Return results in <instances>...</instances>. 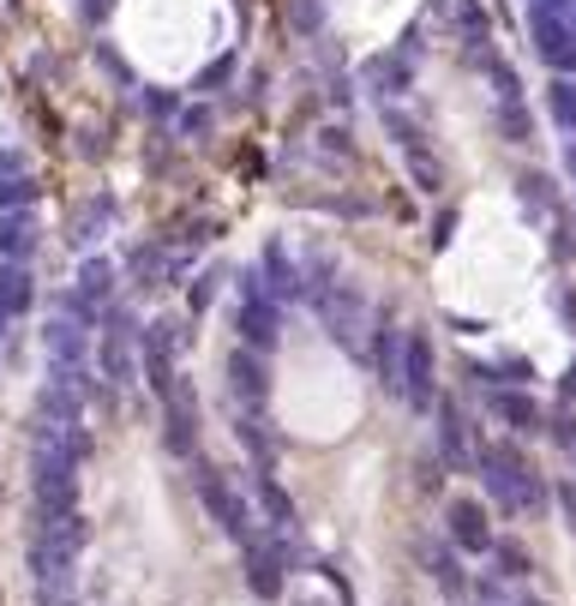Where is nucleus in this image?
I'll use <instances>...</instances> for the list:
<instances>
[{"mask_svg": "<svg viewBox=\"0 0 576 606\" xmlns=\"http://www.w3.org/2000/svg\"><path fill=\"white\" fill-rule=\"evenodd\" d=\"M192 493H199L204 517L223 528V535L235 540V547L259 535V510H252V498L240 493V481H228V474L216 469L211 457H192Z\"/></svg>", "mask_w": 576, "mask_h": 606, "instance_id": "nucleus-1", "label": "nucleus"}, {"mask_svg": "<svg viewBox=\"0 0 576 606\" xmlns=\"http://www.w3.org/2000/svg\"><path fill=\"white\" fill-rule=\"evenodd\" d=\"M91 367H97L102 391H126V384L138 379V318H133V306H126V301H114L109 313L97 318V355H91Z\"/></svg>", "mask_w": 576, "mask_h": 606, "instance_id": "nucleus-2", "label": "nucleus"}, {"mask_svg": "<svg viewBox=\"0 0 576 606\" xmlns=\"http://www.w3.org/2000/svg\"><path fill=\"white\" fill-rule=\"evenodd\" d=\"M235 337H240V348H252V355H271L276 337H283V306L271 301V289H264V277H259V270H247V277H240Z\"/></svg>", "mask_w": 576, "mask_h": 606, "instance_id": "nucleus-3", "label": "nucleus"}, {"mask_svg": "<svg viewBox=\"0 0 576 606\" xmlns=\"http://www.w3.org/2000/svg\"><path fill=\"white\" fill-rule=\"evenodd\" d=\"M31 498H36V523L79 510V462H67L48 445H36L31 450Z\"/></svg>", "mask_w": 576, "mask_h": 606, "instance_id": "nucleus-4", "label": "nucleus"}, {"mask_svg": "<svg viewBox=\"0 0 576 606\" xmlns=\"http://www.w3.org/2000/svg\"><path fill=\"white\" fill-rule=\"evenodd\" d=\"M396 396H403L415 415H432V403H439V355H432V337H427V330H403Z\"/></svg>", "mask_w": 576, "mask_h": 606, "instance_id": "nucleus-5", "label": "nucleus"}, {"mask_svg": "<svg viewBox=\"0 0 576 606\" xmlns=\"http://www.w3.org/2000/svg\"><path fill=\"white\" fill-rule=\"evenodd\" d=\"M240 564H247V588L259 601H276L283 595V583H289V559H283V540L276 535H252V540H240Z\"/></svg>", "mask_w": 576, "mask_h": 606, "instance_id": "nucleus-6", "label": "nucleus"}, {"mask_svg": "<svg viewBox=\"0 0 576 606\" xmlns=\"http://www.w3.org/2000/svg\"><path fill=\"white\" fill-rule=\"evenodd\" d=\"M529 31H534V55H541L546 67L558 72V79H565V72H576V19L534 7V12H529Z\"/></svg>", "mask_w": 576, "mask_h": 606, "instance_id": "nucleus-7", "label": "nucleus"}, {"mask_svg": "<svg viewBox=\"0 0 576 606\" xmlns=\"http://www.w3.org/2000/svg\"><path fill=\"white\" fill-rule=\"evenodd\" d=\"M444 540H451V547L456 552H475V559H481V552H493V510H486L481 505V498H451V505H444Z\"/></svg>", "mask_w": 576, "mask_h": 606, "instance_id": "nucleus-8", "label": "nucleus"}, {"mask_svg": "<svg viewBox=\"0 0 576 606\" xmlns=\"http://www.w3.org/2000/svg\"><path fill=\"white\" fill-rule=\"evenodd\" d=\"M432 420H439V462L451 474H468V469H475V450H481L468 415L451 403V396H439V403H432Z\"/></svg>", "mask_w": 576, "mask_h": 606, "instance_id": "nucleus-9", "label": "nucleus"}, {"mask_svg": "<svg viewBox=\"0 0 576 606\" xmlns=\"http://www.w3.org/2000/svg\"><path fill=\"white\" fill-rule=\"evenodd\" d=\"M228 391H235L240 415H264V403H271V367H264V355L235 343V355H228Z\"/></svg>", "mask_w": 576, "mask_h": 606, "instance_id": "nucleus-10", "label": "nucleus"}, {"mask_svg": "<svg viewBox=\"0 0 576 606\" xmlns=\"http://www.w3.org/2000/svg\"><path fill=\"white\" fill-rule=\"evenodd\" d=\"M486 408H493V420H498V427H505L510 438L546 433V408L534 403L529 391H517V384H498V391H486Z\"/></svg>", "mask_w": 576, "mask_h": 606, "instance_id": "nucleus-11", "label": "nucleus"}, {"mask_svg": "<svg viewBox=\"0 0 576 606\" xmlns=\"http://www.w3.org/2000/svg\"><path fill=\"white\" fill-rule=\"evenodd\" d=\"M43 355H48V367H91L97 330H84V325H72L67 313H55L43 325Z\"/></svg>", "mask_w": 576, "mask_h": 606, "instance_id": "nucleus-12", "label": "nucleus"}, {"mask_svg": "<svg viewBox=\"0 0 576 606\" xmlns=\"http://www.w3.org/2000/svg\"><path fill=\"white\" fill-rule=\"evenodd\" d=\"M162 445H169V457H181V462L199 457V396H192L187 384L162 403Z\"/></svg>", "mask_w": 576, "mask_h": 606, "instance_id": "nucleus-13", "label": "nucleus"}, {"mask_svg": "<svg viewBox=\"0 0 576 606\" xmlns=\"http://www.w3.org/2000/svg\"><path fill=\"white\" fill-rule=\"evenodd\" d=\"M114 282H121V270H114V259H84L79 265V277H72V294H79L84 306H97V313H109L114 301H121V294H114Z\"/></svg>", "mask_w": 576, "mask_h": 606, "instance_id": "nucleus-14", "label": "nucleus"}, {"mask_svg": "<svg viewBox=\"0 0 576 606\" xmlns=\"http://www.w3.org/2000/svg\"><path fill=\"white\" fill-rule=\"evenodd\" d=\"M31 252H36V216L7 211L0 216V265H31Z\"/></svg>", "mask_w": 576, "mask_h": 606, "instance_id": "nucleus-15", "label": "nucleus"}, {"mask_svg": "<svg viewBox=\"0 0 576 606\" xmlns=\"http://www.w3.org/2000/svg\"><path fill=\"white\" fill-rule=\"evenodd\" d=\"M252 493H259V510H264V523H271V535H294V498L283 493V481L276 474H252Z\"/></svg>", "mask_w": 576, "mask_h": 606, "instance_id": "nucleus-16", "label": "nucleus"}, {"mask_svg": "<svg viewBox=\"0 0 576 606\" xmlns=\"http://www.w3.org/2000/svg\"><path fill=\"white\" fill-rule=\"evenodd\" d=\"M373 367H379L384 391H396V367H403V330H396L391 313H379V325H373Z\"/></svg>", "mask_w": 576, "mask_h": 606, "instance_id": "nucleus-17", "label": "nucleus"}, {"mask_svg": "<svg viewBox=\"0 0 576 606\" xmlns=\"http://www.w3.org/2000/svg\"><path fill=\"white\" fill-rule=\"evenodd\" d=\"M427 571H432V583L444 588L451 601H463L468 595V571H463V552L444 540V547H427Z\"/></svg>", "mask_w": 576, "mask_h": 606, "instance_id": "nucleus-18", "label": "nucleus"}, {"mask_svg": "<svg viewBox=\"0 0 576 606\" xmlns=\"http://www.w3.org/2000/svg\"><path fill=\"white\" fill-rule=\"evenodd\" d=\"M31 306H36V277L24 265H0V313L24 318Z\"/></svg>", "mask_w": 576, "mask_h": 606, "instance_id": "nucleus-19", "label": "nucleus"}, {"mask_svg": "<svg viewBox=\"0 0 576 606\" xmlns=\"http://www.w3.org/2000/svg\"><path fill=\"white\" fill-rule=\"evenodd\" d=\"M126 270H133L138 289H162V282H169V252H162V240H138V247L126 252Z\"/></svg>", "mask_w": 576, "mask_h": 606, "instance_id": "nucleus-20", "label": "nucleus"}, {"mask_svg": "<svg viewBox=\"0 0 576 606\" xmlns=\"http://www.w3.org/2000/svg\"><path fill=\"white\" fill-rule=\"evenodd\" d=\"M486 559L498 564V583H522V576L534 571V559H529V547H522V540H493V552H486Z\"/></svg>", "mask_w": 576, "mask_h": 606, "instance_id": "nucleus-21", "label": "nucleus"}, {"mask_svg": "<svg viewBox=\"0 0 576 606\" xmlns=\"http://www.w3.org/2000/svg\"><path fill=\"white\" fill-rule=\"evenodd\" d=\"M366 72H373V85H384L391 97H403V90L415 85V67H408V48H396V55H379Z\"/></svg>", "mask_w": 576, "mask_h": 606, "instance_id": "nucleus-22", "label": "nucleus"}, {"mask_svg": "<svg viewBox=\"0 0 576 606\" xmlns=\"http://www.w3.org/2000/svg\"><path fill=\"white\" fill-rule=\"evenodd\" d=\"M546 109H553V121L576 138V85H571V79H553V85H546Z\"/></svg>", "mask_w": 576, "mask_h": 606, "instance_id": "nucleus-23", "label": "nucleus"}, {"mask_svg": "<svg viewBox=\"0 0 576 606\" xmlns=\"http://www.w3.org/2000/svg\"><path fill=\"white\" fill-rule=\"evenodd\" d=\"M109 211H114L109 199H102V204H84V211L72 216V240H79V247H91V240L102 235V223H109Z\"/></svg>", "mask_w": 576, "mask_h": 606, "instance_id": "nucleus-24", "label": "nucleus"}, {"mask_svg": "<svg viewBox=\"0 0 576 606\" xmlns=\"http://www.w3.org/2000/svg\"><path fill=\"white\" fill-rule=\"evenodd\" d=\"M498 133H505L510 145H529L534 121H529V114H522V102H498Z\"/></svg>", "mask_w": 576, "mask_h": 606, "instance_id": "nucleus-25", "label": "nucleus"}, {"mask_svg": "<svg viewBox=\"0 0 576 606\" xmlns=\"http://www.w3.org/2000/svg\"><path fill=\"white\" fill-rule=\"evenodd\" d=\"M517 187H522V204H529V211H558V192L546 175H522Z\"/></svg>", "mask_w": 576, "mask_h": 606, "instance_id": "nucleus-26", "label": "nucleus"}, {"mask_svg": "<svg viewBox=\"0 0 576 606\" xmlns=\"http://www.w3.org/2000/svg\"><path fill=\"white\" fill-rule=\"evenodd\" d=\"M456 24H463V36H468V43H481V48H486L493 24H486V12L475 7V0H456Z\"/></svg>", "mask_w": 576, "mask_h": 606, "instance_id": "nucleus-27", "label": "nucleus"}, {"mask_svg": "<svg viewBox=\"0 0 576 606\" xmlns=\"http://www.w3.org/2000/svg\"><path fill=\"white\" fill-rule=\"evenodd\" d=\"M31 199H36V180H31V175H19V180H0V216H7V211H24Z\"/></svg>", "mask_w": 576, "mask_h": 606, "instance_id": "nucleus-28", "label": "nucleus"}, {"mask_svg": "<svg viewBox=\"0 0 576 606\" xmlns=\"http://www.w3.org/2000/svg\"><path fill=\"white\" fill-rule=\"evenodd\" d=\"M216 289H223V270H216V265H211V270H204V277H199V282H192V294H187V313H192V318H199V313H204V306H211V294H216Z\"/></svg>", "mask_w": 576, "mask_h": 606, "instance_id": "nucleus-29", "label": "nucleus"}, {"mask_svg": "<svg viewBox=\"0 0 576 606\" xmlns=\"http://www.w3.org/2000/svg\"><path fill=\"white\" fill-rule=\"evenodd\" d=\"M546 433H553L558 450H576V415L571 408H553V415H546Z\"/></svg>", "mask_w": 576, "mask_h": 606, "instance_id": "nucleus-30", "label": "nucleus"}, {"mask_svg": "<svg viewBox=\"0 0 576 606\" xmlns=\"http://www.w3.org/2000/svg\"><path fill=\"white\" fill-rule=\"evenodd\" d=\"M415 486H420V493H444V462H439V457H420Z\"/></svg>", "mask_w": 576, "mask_h": 606, "instance_id": "nucleus-31", "label": "nucleus"}, {"mask_svg": "<svg viewBox=\"0 0 576 606\" xmlns=\"http://www.w3.org/2000/svg\"><path fill=\"white\" fill-rule=\"evenodd\" d=\"M498 379L505 384H517V391H529V379H534V367L522 355H510V360H498Z\"/></svg>", "mask_w": 576, "mask_h": 606, "instance_id": "nucleus-32", "label": "nucleus"}, {"mask_svg": "<svg viewBox=\"0 0 576 606\" xmlns=\"http://www.w3.org/2000/svg\"><path fill=\"white\" fill-rule=\"evenodd\" d=\"M493 85H498V102H522V85H517V72H510L505 60H493Z\"/></svg>", "mask_w": 576, "mask_h": 606, "instance_id": "nucleus-33", "label": "nucleus"}, {"mask_svg": "<svg viewBox=\"0 0 576 606\" xmlns=\"http://www.w3.org/2000/svg\"><path fill=\"white\" fill-rule=\"evenodd\" d=\"M553 505L565 510V523H571V535H576V481L565 474V481H553Z\"/></svg>", "mask_w": 576, "mask_h": 606, "instance_id": "nucleus-34", "label": "nucleus"}, {"mask_svg": "<svg viewBox=\"0 0 576 606\" xmlns=\"http://www.w3.org/2000/svg\"><path fill=\"white\" fill-rule=\"evenodd\" d=\"M36 606H84L79 588H36Z\"/></svg>", "mask_w": 576, "mask_h": 606, "instance_id": "nucleus-35", "label": "nucleus"}, {"mask_svg": "<svg viewBox=\"0 0 576 606\" xmlns=\"http://www.w3.org/2000/svg\"><path fill=\"white\" fill-rule=\"evenodd\" d=\"M451 228H456V211H444L439 228H432V247H444V240H451Z\"/></svg>", "mask_w": 576, "mask_h": 606, "instance_id": "nucleus-36", "label": "nucleus"}, {"mask_svg": "<svg viewBox=\"0 0 576 606\" xmlns=\"http://www.w3.org/2000/svg\"><path fill=\"white\" fill-rule=\"evenodd\" d=\"M553 301H558V313H565V325L576 330V301H571V289H558V294H553Z\"/></svg>", "mask_w": 576, "mask_h": 606, "instance_id": "nucleus-37", "label": "nucleus"}, {"mask_svg": "<svg viewBox=\"0 0 576 606\" xmlns=\"http://www.w3.org/2000/svg\"><path fill=\"white\" fill-rule=\"evenodd\" d=\"M565 169L576 175V138H571V145H565Z\"/></svg>", "mask_w": 576, "mask_h": 606, "instance_id": "nucleus-38", "label": "nucleus"}, {"mask_svg": "<svg viewBox=\"0 0 576 606\" xmlns=\"http://www.w3.org/2000/svg\"><path fill=\"white\" fill-rule=\"evenodd\" d=\"M534 7H546V12H558V7H565V0H534Z\"/></svg>", "mask_w": 576, "mask_h": 606, "instance_id": "nucleus-39", "label": "nucleus"}, {"mask_svg": "<svg viewBox=\"0 0 576 606\" xmlns=\"http://www.w3.org/2000/svg\"><path fill=\"white\" fill-rule=\"evenodd\" d=\"M7 325H12V318H7V313H0V337H7Z\"/></svg>", "mask_w": 576, "mask_h": 606, "instance_id": "nucleus-40", "label": "nucleus"}, {"mask_svg": "<svg viewBox=\"0 0 576 606\" xmlns=\"http://www.w3.org/2000/svg\"><path fill=\"white\" fill-rule=\"evenodd\" d=\"M517 606H546V601H534V595H529V601H517Z\"/></svg>", "mask_w": 576, "mask_h": 606, "instance_id": "nucleus-41", "label": "nucleus"}, {"mask_svg": "<svg viewBox=\"0 0 576 606\" xmlns=\"http://www.w3.org/2000/svg\"><path fill=\"white\" fill-rule=\"evenodd\" d=\"M294 606H318V601H294Z\"/></svg>", "mask_w": 576, "mask_h": 606, "instance_id": "nucleus-42", "label": "nucleus"}]
</instances>
